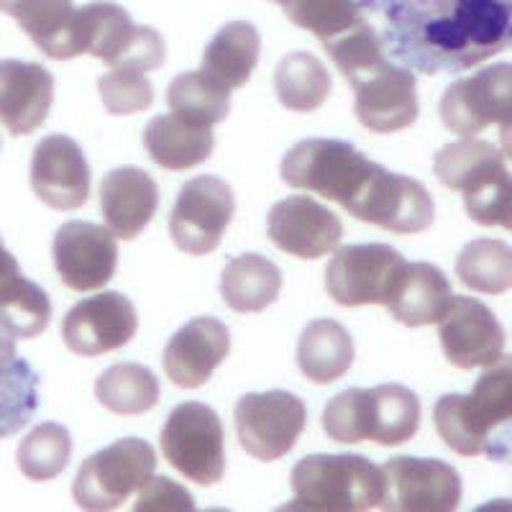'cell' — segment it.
Wrapping results in <instances>:
<instances>
[{"label": "cell", "mask_w": 512, "mask_h": 512, "mask_svg": "<svg viewBox=\"0 0 512 512\" xmlns=\"http://www.w3.org/2000/svg\"><path fill=\"white\" fill-rule=\"evenodd\" d=\"M349 216L392 233H423L436 218V205L418 180L379 164Z\"/></svg>", "instance_id": "4fadbf2b"}, {"label": "cell", "mask_w": 512, "mask_h": 512, "mask_svg": "<svg viewBox=\"0 0 512 512\" xmlns=\"http://www.w3.org/2000/svg\"><path fill=\"white\" fill-rule=\"evenodd\" d=\"M164 459L190 482L218 484L226 472V433L221 418L203 402H182L162 428Z\"/></svg>", "instance_id": "52a82bcc"}, {"label": "cell", "mask_w": 512, "mask_h": 512, "mask_svg": "<svg viewBox=\"0 0 512 512\" xmlns=\"http://www.w3.org/2000/svg\"><path fill=\"white\" fill-rule=\"evenodd\" d=\"M100 208L116 239L134 241L157 216V182L139 167L113 169L100 182Z\"/></svg>", "instance_id": "7402d4cb"}, {"label": "cell", "mask_w": 512, "mask_h": 512, "mask_svg": "<svg viewBox=\"0 0 512 512\" xmlns=\"http://www.w3.org/2000/svg\"><path fill=\"white\" fill-rule=\"evenodd\" d=\"M331 75L315 54L292 52L274 72V93L287 111H318L331 95Z\"/></svg>", "instance_id": "4dcf8cb0"}, {"label": "cell", "mask_w": 512, "mask_h": 512, "mask_svg": "<svg viewBox=\"0 0 512 512\" xmlns=\"http://www.w3.org/2000/svg\"><path fill=\"white\" fill-rule=\"evenodd\" d=\"M512 118V67L507 62L492 64L461 77L441 98V121L451 134L469 139L487 126H500L510 134Z\"/></svg>", "instance_id": "ba28073f"}, {"label": "cell", "mask_w": 512, "mask_h": 512, "mask_svg": "<svg viewBox=\"0 0 512 512\" xmlns=\"http://www.w3.org/2000/svg\"><path fill=\"white\" fill-rule=\"evenodd\" d=\"M52 320V303L47 292L26 280L11 300L0 305V328H6L13 338H36L47 331Z\"/></svg>", "instance_id": "ab89813d"}, {"label": "cell", "mask_w": 512, "mask_h": 512, "mask_svg": "<svg viewBox=\"0 0 512 512\" xmlns=\"http://www.w3.org/2000/svg\"><path fill=\"white\" fill-rule=\"evenodd\" d=\"M136 512H192L195 502L185 487L167 477H149L141 487L139 502L134 505Z\"/></svg>", "instance_id": "7bdbcfd3"}, {"label": "cell", "mask_w": 512, "mask_h": 512, "mask_svg": "<svg viewBox=\"0 0 512 512\" xmlns=\"http://www.w3.org/2000/svg\"><path fill=\"white\" fill-rule=\"evenodd\" d=\"M54 103V77L47 67L0 59V123L13 136L34 134Z\"/></svg>", "instance_id": "44dd1931"}, {"label": "cell", "mask_w": 512, "mask_h": 512, "mask_svg": "<svg viewBox=\"0 0 512 512\" xmlns=\"http://www.w3.org/2000/svg\"><path fill=\"white\" fill-rule=\"evenodd\" d=\"M52 251L59 280L75 292L100 290L116 274V236L98 223H64L54 236Z\"/></svg>", "instance_id": "5bb4252c"}, {"label": "cell", "mask_w": 512, "mask_h": 512, "mask_svg": "<svg viewBox=\"0 0 512 512\" xmlns=\"http://www.w3.org/2000/svg\"><path fill=\"white\" fill-rule=\"evenodd\" d=\"M277 6H282L292 24L310 31L323 44L354 29L364 18L359 0H280Z\"/></svg>", "instance_id": "d590c367"}, {"label": "cell", "mask_w": 512, "mask_h": 512, "mask_svg": "<svg viewBox=\"0 0 512 512\" xmlns=\"http://www.w3.org/2000/svg\"><path fill=\"white\" fill-rule=\"evenodd\" d=\"M267 233L272 244L297 259H320L338 249L344 236L341 218L308 195H292L269 210Z\"/></svg>", "instance_id": "ac0fdd59"}, {"label": "cell", "mask_w": 512, "mask_h": 512, "mask_svg": "<svg viewBox=\"0 0 512 512\" xmlns=\"http://www.w3.org/2000/svg\"><path fill=\"white\" fill-rule=\"evenodd\" d=\"M157 469V454L141 438H123L90 456L77 472L72 495L82 510L105 512L121 507L144 487Z\"/></svg>", "instance_id": "8992f818"}, {"label": "cell", "mask_w": 512, "mask_h": 512, "mask_svg": "<svg viewBox=\"0 0 512 512\" xmlns=\"http://www.w3.org/2000/svg\"><path fill=\"white\" fill-rule=\"evenodd\" d=\"M323 47H326V52L331 54L336 67L341 70V75L349 82L359 80L361 75H367L369 70H374V67L384 62L382 39H379L377 26L367 16L361 18L354 29L326 41Z\"/></svg>", "instance_id": "f35d334b"}, {"label": "cell", "mask_w": 512, "mask_h": 512, "mask_svg": "<svg viewBox=\"0 0 512 512\" xmlns=\"http://www.w3.org/2000/svg\"><path fill=\"white\" fill-rule=\"evenodd\" d=\"M420 428V400L402 384L369 390V441L379 446L408 443Z\"/></svg>", "instance_id": "f546056e"}, {"label": "cell", "mask_w": 512, "mask_h": 512, "mask_svg": "<svg viewBox=\"0 0 512 512\" xmlns=\"http://www.w3.org/2000/svg\"><path fill=\"white\" fill-rule=\"evenodd\" d=\"M461 285L484 295H502L512 287V249L505 241L477 239L456 259Z\"/></svg>", "instance_id": "836d02e7"}, {"label": "cell", "mask_w": 512, "mask_h": 512, "mask_svg": "<svg viewBox=\"0 0 512 512\" xmlns=\"http://www.w3.org/2000/svg\"><path fill=\"white\" fill-rule=\"evenodd\" d=\"M438 336L446 359L459 369H479L495 364L505 354V328L495 313L474 297L451 300L438 320Z\"/></svg>", "instance_id": "2e32d148"}, {"label": "cell", "mask_w": 512, "mask_h": 512, "mask_svg": "<svg viewBox=\"0 0 512 512\" xmlns=\"http://www.w3.org/2000/svg\"><path fill=\"white\" fill-rule=\"evenodd\" d=\"M144 146L159 167L182 172L208 162L216 146V136L210 126H198L175 113H167L149 121L144 131Z\"/></svg>", "instance_id": "d4e9b609"}, {"label": "cell", "mask_w": 512, "mask_h": 512, "mask_svg": "<svg viewBox=\"0 0 512 512\" xmlns=\"http://www.w3.org/2000/svg\"><path fill=\"white\" fill-rule=\"evenodd\" d=\"M497 164H507V149H497L489 141L469 136L464 141L443 146L441 152L436 154L433 169H436V177L441 180V185L451 187V190H461L466 182L487 172V169L497 167Z\"/></svg>", "instance_id": "74e56055"}, {"label": "cell", "mask_w": 512, "mask_h": 512, "mask_svg": "<svg viewBox=\"0 0 512 512\" xmlns=\"http://www.w3.org/2000/svg\"><path fill=\"white\" fill-rule=\"evenodd\" d=\"M231 351V333L216 318H192L169 338L164 349V372L172 384L198 390L213 377Z\"/></svg>", "instance_id": "ffe728a7"}, {"label": "cell", "mask_w": 512, "mask_h": 512, "mask_svg": "<svg viewBox=\"0 0 512 512\" xmlns=\"http://www.w3.org/2000/svg\"><path fill=\"white\" fill-rule=\"evenodd\" d=\"M77 54H93L111 67L152 72L167 59L162 36L152 26H136L116 3L75 8Z\"/></svg>", "instance_id": "5b68a950"}, {"label": "cell", "mask_w": 512, "mask_h": 512, "mask_svg": "<svg viewBox=\"0 0 512 512\" xmlns=\"http://www.w3.org/2000/svg\"><path fill=\"white\" fill-rule=\"evenodd\" d=\"M0 13L16 18L39 52L49 59H75V3L72 0H0Z\"/></svg>", "instance_id": "cb8c5ba5"}, {"label": "cell", "mask_w": 512, "mask_h": 512, "mask_svg": "<svg viewBox=\"0 0 512 512\" xmlns=\"http://www.w3.org/2000/svg\"><path fill=\"white\" fill-rule=\"evenodd\" d=\"M379 18V39L408 70L464 72L505 52L512 0H364Z\"/></svg>", "instance_id": "6da1fadb"}, {"label": "cell", "mask_w": 512, "mask_h": 512, "mask_svg": "<svg viewBox=\"0 0 512 512\" xmlns=\"http://www.w3.org/2000/svg\"><path fill=\"white\" fill-rule=\"evenodd\" d=\"M272 3H280V0H272Z\"/></svg>", "instance_id": "f6af8a7d"}, {"label": "cell", "mask_w": 512, "mask_h": 512, "mask_svg": "<svg viewBox=\"0 0 512 512\" xmlns=\"http://www.w3.org/2000/svg\"><path fill=\"white\" fill-rule=\"evenodd\" d=\"M472 395H443L436 402V431L451 451L507 461L512 423V364L505 354L484 367Z\"/></svg>", "instance_id": "7a4b0ae2"}, {"label": "cell", "mask_w": 512, "mask_h": 512, "mask_svg": "<svg viewBox=\"0 0 512 512\" xmlns=\"http://www.w3.org/2000/svg\"><path fill=\"white\" fill-rule=\"evenodd\" d=\"M262 36L249 21H231L223 26L203 52V72L223 88H244L259 62Z\"/></svg>", "instance_id": "83f0119b"}, {"label": "cell", "mask_w": 512, "mask_h": 512, "mask_svg": "<svg viewBox=\"0 0 512 512\" xmlns=\"http://www.w3.org/2000/svg\"><path fill=\"white\" fill-rule=\"evenodd\" d=\"M236 200L221 177L203 175L185 182L169 216V233L177 249L190 256L216 251L223 233L231 226Z\"/></svg>", "instance_id": "30bf717a"}, {"label": "cell", "mask_w": 512, "mask_h": 512, "mask_svg": "<svg viewBox=\"0 0 512 512\" xmlns=\"http://www.w3.org/2000/svg\"><path fill=\"white\" fill-rule=\"evenodd\" d=\"M405 264L400 251L387 244L344 246L328 262L326 290L346 308L384 305Z\"/></svg>", "instance_id": "8fae6325"}, {"label": "cell", "mask_w": 512, "mask_h": 512, "mask_svg": "<svg viewBox=\"0 0 512 512\" xmlns=\"http://www.w3.org/2000/svg\"><path fill=\"white\" fill-rule=\"evenodd\" d=\"M100 100L113 116H131L146 111L154 103V88L146 72L113 67L98 80Z\"/></svg>", "instance_id": "b9f144b4"}, {"label": "cell", "mask_w": 512, "mask_h": 512, "mask_svg": "<svg viewBox=\"0 0 512 512\" xmlns=\"http://www.w3.org/2000/svg\"><path fill=\"white\" fill-rule=\"evenodd\" d=\"M466 213L479 226L510 228L512 182L507 164L487 169L461 187Z\"/></svg>", "instance_id": "8d00e7d4"}, {"label": "cell", "mask_w": 512, "mask_h": 512, "mask_svg": "<svg viewBox=\"0 0 512 512\" xmlns=\"http://www.w3.org/2000/svg\"><path fill=\"white\" fill-rule=\"evenodd\" d=\"M72 456L70 431L59 423H41L18 446V469L31 482H49L67 469Z\"/></svg>", "instance_id": "e575fe53"}, {"label": "cell", "mask_w": 512, "mask_h": 512, "mask_svg": "<svg viewBox=\"0 0 512 512\" xmlns=\"http://www.w3.org/2000/svg\"><path fill=\"white\" fill-rule=\"evenodd\" d=\"M295 500L282 510L367 512L382 510L384 472L356 454H313L292 469Z\"/></svg>", "instance_id": "3957f363"}, {"label": "cell", "mask_w": 512, "mask_h": 512, "mask_svg": "<svg viewBox=\"0 0 512 512\" xmlns=\"http://www.w3.org/2000/svg\"><path fill=\"white\" fill-rule=\"evenodd\" d=\"M280 290L282 272L267 256H236L221 274V295L236 313H262L280 297Z\"/></svg>", "instance_id": "f1b7e54d"}, {"label": "cell", "mask_w": 512, "mask_h": 512, "mask_svg": "<svg viewBox=\"0 0 512 512\" xmlns=\"http://www.w3.org/2000/svg\"><path fill=\"white\" fill-rule=\"evenodd\" d=\"M323 431L336 443L369 441V390H346L323 410Z\"/></svg>", "instance_id": "60d3db41"}, {"label": "cell", "mask_w": 512, "mask_h": 512, "mask_svg": "<svg viewBox=\"0 0 512 512\" xmlns=\"http://www.w3.org/2000/svg\"><path fill=\"white\" fill-rule=\"evenodd\" d=\"M233 418L246 454L259 461H277L290 454L303 436L308 410L290 392H251L236 402Z\"/></svg>", "instance_id": "9c48e42d"}, {"label": "cell", "mask_w": 512, "mask_h": 512, "mask_svg": "<svg viewBox=\"0 0 512 512\" xmlns=\"http://www.w3.org/2000/svg\"><path fill=\"white\" fill-rule=\"evenodd\" d=\"M24 282L26 277L21 274V269H18L16 256L3 246V239H0V305L6 303V300H11Z\"/></svg>", "instance_id": "ee69618b"}, {"label": "cell", "mask_w": 512, "mask_h": 512, "mask_svg": "<svg viewBox=\"0 0 512 512\" xmlns=\"http://www.w3.org/2000/svg\"><path fill=\"white\" fill-rule=\"evenodd\" d=\"M39 408V374L16 351V338L0 328V438L16 436Z\"/></svg>", "instance_id": "484cf974"}, {"label": "cell", "mask_w": 512, "mask_h": 512, "mask_svg": "<svg viewBox=\"0 0 512 512\" xmlns=\"http://www.w3.org/2000/svg\"><path fill=\"white\" fill-rule=\"evenodd\" d=\"M382 472V510L451 512L459 507L461 477L446 461L397 456L382 466Z\"/></svg>", "instance_id": "7c38bea8"}, {"label": "cell", "mask_w": 512, "mask_h": 512, "mask_svg": "<svg viewBox=\"0 0 512 512\" xmlns=\"http://www.w3.org/2000/svg\"><path fill=\"white\" fill-rule=\"evenodd\" d=\"M354 364V341L341 323L320 318L308 323L297 344V367L310 382L331 384Z\"/></svg>", "instance_id": "4316f807"}, {"label": "cell", "mask_w": 512, "mask_h": 512, "mask_svg": "<svg viewBox=\"0 0 512 512\" xmlns=\"http://www.w3.org/2000/svg\"><path fill=\"white\" fill-rule=\"evenodd\" d=\"M95 397L111 413L139 415L159 402V379L141 364H116L98 377Z\"/></svg>", "instance_id": "d6a6232c"}, {"label": "cell", "mask_w": 512, "mask_h": 512, "mask_svg": "<svg viewBox=\"0 0 512 512\" xmlns=\"http://www.w3.org/2000/svg\"><path fill=\"white\" fill-rule=\"evenodd\" d=\"M167 105L175 116L198 126H216L231 111V90L200 72H185L169 82Z\"/></svg>", "instance_id": "1f68e13d"}, {"label": "cell", "mask_w": 512, "mask_h": 512, "mask_svg": "<svg viewBox=\"0 0 512 512\" xmlns=\"http://www.w3.org/2000/svg\"><path fill=\"white\" fill-rule=\"evenodd\" d=\"M454 300V290L446 274L433 264L415 262L405 264L397 274L390 295L384 300V308L402 326L420 328L436 326L443 313Z\"/></svg>", "instance_id": "603a6c76"}, {"label": "cell", "mask_w": 512, "mask_h": 512, "mask_svg": "<svg viewBox=\"0 0 512 512\" xmlns=\"http://www.w3.org/2000/svg\"><path fill=\"white\" fill-rule=\"evenodd\" d=\"M351 85L356 93V118L374 134H395L418 121V85L408 67H395L384 59Z\"/></svg>", "instance_id": "e0dca14e"}, {"label": "cell", "mask_w": 512, "mask_h": 512, "mask_svg": "<svg viewBox=\"0 0 512 512\" xmlns=\"http://www.w3.org/2000/svg\"><path fill=\"white\" fill-rule=\"evenodd\" d=\"M31 187L54 210H75L88 203L90 167L80 144L64 134L41 139L31 159Z\"/></svg>", "instance_id": "d6986e66"}, {"label": "cell", "mask_w": 512, "mask_h": 512, "mask_svg": "<svg viewBox=\"0 0 512 512\" xmlns=\"http://www.w3.org/2000/svg\"><path fill=\"white\" fill-rule=\"evenodd\" d=\"M139 315L121 292H100L85 297L67 313L62 338L67 349L80 356H100L123 349L136 336Z\"/></svg>", "instance_id": "9a60e30c"}, {"label": "cell", "mask_w": 512, "mask_h": 512, "mask_svg": "<svg viewBox=\"0 0 512 512\" xmlns=\"http://www.w3.org/2000/svg\"><path fill=\"white\" fill-rule=\"evenodd\" d=\"M377 167L349 141L305 139L282 159V180L295 190L315 192L349 210Z\"/></svg>", "instance_id": "277c9868"}]
</instances>
